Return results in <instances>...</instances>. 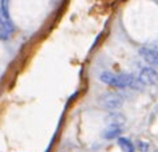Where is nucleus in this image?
Masks as SVG:
<instances>
[{"label":"nucleus","mask_w":158,"mask_h":152,"mask_svg":"<svg viewBox=\"0 0 158 152\" xmlns=\"http://www.w3.org/2000/svg\"><path fill=\"white\" fill-rule=\"evenodd\" d=\"M99 79L105 82L106 85L114 86V87H131V89H137L142 83L138 81L131 74H114L110 71H105L101 74Z\"/></svg>","instance_id":"1"},{"label":"nucleus","mask_w":158,"mask_h":152,"mask_svg":"<svg viewBox=\"0 0 158 152\" xmlns=\"http://www.w3.org/2000/svg\"><path fill=\"white\" fill-rule=\"evenodd\" d=\"M99 104L105 109L115 112L123 105V97L119 93H115V92H109V93H105L101 96Z\"/></svg>","instance_id":"2"},{"label":"nucleus","mask_w":158,"mask_h":152,"mask_svg":"<svg viewBox=\"0 0 158 152\" xmlns=\"http://www.w3.org/2000/svg\"><path fill=\"white\" fill-rule=\"evenodd\" d=\"M138 81L142 85H154L158 82V71L152 66H146L139 71Z\"/></svg>","instance_id":"3"},{"label":"nucleus","mask_w":158,"mask_h":152,"mask_svg":"<svg viewBox=\"0 0 158 152\" xmlns=\"http://www.w3.org/2000/svg\"><path fill=\"white\" fill-rule=\"evenodd\" d=\"M139 54H141V57L145 59V62L148 63V65L154 67V69L158 67V51L156 49H153V47H150V46L141 47Z\"/></svg>","instance_id":"4"},{"label":"nucleus","mask_w":158,"mask_h":152,"mask_svg":"<svg viewBox=\"0 0 158 152\" xmlns=\"http://www.w3.org/2000/svg\"><path fill=\"white\" fill-rule=\"evenodd\" d=\"M12 33H14V25L11 22V19L0 18V39L2 41H7Z\"/></svg>","instance_id":"5"},{"label":"nucleus","mask_w":158,"mask_h":152,"mask_svg":"<svg viewBox=\"0 0 158 152\" xmlns=\"http://www.w3.org/2000/svg\"><path fill=\"white\" fill-rule=\"evenodd\" d=\"M122 133V125H114V124H109V127L103 129L102 132V137L105 139H115L119 137Z\"/></svg>","instance_id":"6"},{"label":"nucleus","mask_w":158,"mask_h":152,"mask_svg":"<svg viewBox=\"0 0 158 152\" xmlns=\"http://www.w3.org/2000/svg\"><path fill=\"white\" fill-rule=\"evenodd\" d=\"M117 143H118V145H119V148L123 152H134V151H135L134 144L130 141L127 137H118Z\"/></svg>","instance_id":"7"},{"label":"nucleus","mask_w":158,"mask_h":152,"mask_svg":"<svg viewBox=\"0 0 158 152\" xmlns=\"http://www.w3.org/2000/svg\"><path fill=\"white\" fill-rule=\"evenodd\" d=\"M109 120H110V124H114V125H122L125 123V117L121 113H117V112L110 114Z\"/></svg>","instance_id":"8"},{"label":"nucleus","mask_w":158,"mask_h":152,"mask_svg":"<svg viewBox=\"0 0 158 152\" xmlns=\"http://www.w3.org/2000/svg\"><path fill=\"white\" fill-rule=\"evenodd\" d=\"M0 12H2L3 19H10V12H8V0H2V6H0Z\"/></svg>","instance_id":"9"},{"label":"nucleus","mask_w":158,"mask_h":152,"mask_svg":"<svg viewBox=\"0 0 158 152\" xmlns=\"http://www.w3.org/2000/svg\"><path fill=\"white\" fill-rule=\"evenodd\" d=\"M137 148L139 150V152H148L149 144L145 143V141H138V143H137Z\"/></svg>","instance_id":"10"},{"label":"nucleus","mask_w":158,"mask_h":152,"mask_svg":"<svg viewBox=\"0 0 158 152\" xmlns=\"http://www.w3.org/2000/svg\"><path fill=\"white\" fill-rule=\"evenodd\" d=\"M150 47H153V49H156L158 51V39H156V41L152 43V46H150Z\"/></svg>","instance_id":"11"},{"label":"nucleus","mask_w":158,"mask_h":152,"mask_svg":"<svg viewBox=\"0 0 158 152\" xmlns=\"http://www.w3.org/2000/svg\"><path fill=\"white\" fill-rule=\"evenodd\" d=\"M157 152H158V151H157Z\"/></svg>","instance_id":"12"}]
</instances>
